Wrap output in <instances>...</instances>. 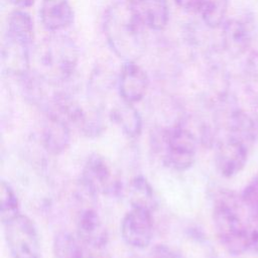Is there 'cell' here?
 Returning <instances> with one entry per match:
<instances>
[{
  "mask_svg": "<svg viewBox=\"0 0 258 258\" xmlns=\"http://www.w3.org/2000/svg\"><path fill=\"white\" fill-rule=\"evenodd\" d=\"M241 198L247 212L251 215L258 216V175L245 186Z\"/></svg>",
  "mask_w": 258,
  "mask_h": 258,
  "instance_id": "7402d4cb",
  "label": "cell"
},
{
  "mask_svg": "<svg viewBox=\"0 0 258 258\" xmlns=\"http://www.w3.org/2000/svg\"><path fill=\"white\" fill-rule=\"evenodd\" d=\"M95 258H111V257H109V256H105V255H101V256H95Z\"/></svg>",
  "mask_w": 258,
  "mask_h": 258,
  "instance_id": "83f0119b",
  "label": "cell"
},
{
  "mask_svg": "<svg viewBox=\"0 0 258 258\" xmlns=\"http://www.w3.org/2000/svg\"><path fill=\"white\" fill-rule=\"evenodd\" d=\"M253 119H254V122H255V125H256V129H257V132H258V112L255 114Z\"/></svg>",
  "mask_w": 258,
  "mask_h": 258,
  "instance_id": "4316f807",
  "label": "cell"
},
{
  "mask_svg": "<svg viewBox=\"0 0 258 258\" xmlns=\"http://www.w3.org/2000/svg\"><path fill=\"white\" fill-rule=\"evenodd\" d=\"M5 34L32 45L34 40V25L31 16L22 10L12 11L7 18Z\"/></svg>",
  "mask_w": 258,
  "mask_h": 258,
  "instance_id": "ac0fdd59",
  "label": "cell"
},
{
  "mask_svg": "<svg viewBox=\"0 0 258 258\" xmlns=\"http://www.w3.org/2000/svg\"><path fill=\"white\" fill-rule=\"evenodd\" d=\"M110 116L113 122H115L128 137L134 138L141 133V116L134 108L133 104L127 103L121 99V102L117 103L111 109Z\"/></svg>",
  "mask_w": 258,
  "mask_h": 258,
  "instance_id": "9a60e30c",
  "label": "cell"
},
{
  "mask_svg": "<svg viewBox=\"0 0 258 258\" xmlns=\"http://www.w3.org/2000/svg\"><path fill=\"white\" fill-rule=\"evenodd\" d=\"M53 254L55 258H95L90 248L78 236L61 231L53 239Z\"/></svg>",
  "mask_w": 258,
  "mask_h": 258,
  "instance_id": "2e32d148",
  "label": "cell"
},
{
  "mask_svg": "<svg viewBox=\"0 0 258 258\" xmlns=\"http://www.w3.org/2000/svg\"><path fill=\"white\" fill-rule=\"evenodd\" d=\"M5 240L13 258H40L39 235L33 221L24 214H18L3 223Z\"/></svg>",
  "mask_w": 258,
  "mask_h": 258,
  "instance_id": "277c9868",
  "label": "cell"
},
{
  "mask_svg": "<svg viewBox=\"0 0 258 258\" xmlns=\"http://www.w3.org/2000/svg\"><path fill=\"white\" fill-rule=\"evenodd\" d=\"M31 44L18 38L4 35L1 49V61L5 72L13 77H24L31 64Z\"/></svg>",
  "mask_w": 258,
  "mask_h": 258,
  "instance_id": "9c48e42d",
  "label": "cell"
},
{
  "mask_svg": "<svg viewBox=\"0 0 258 258\" xmlns=\"http://www.w3.org/2000/svg\"><path fill=\"white\" fill-rule=\"evenodd\" d=\"M82 182L91 196L116 195L120 190L112 165L107 158L97 153L88 157L83 168Z\"/></svg>",
  "mask_w": 258,
  "mask_h": 258,
  "instance_id": "8992f818",
  "label": "cell"
},
{
  "mask_svg": "<svg viewBox=\"0 0 258 258\" xmlns=\"http://www.w3.org/2000/svg\"><path fill=\"white\" fill-rule=\"evenodd\" d=\"M213 223L220 244L229 254L248 251V212L241 196L221 190L215 199Z\"/></svg>",
  "mask_w": 258,
  "mask_h": 258,
  "instance_id": "7a4b0ae2",
  "label": "cell"
},
{
  "mask_svg": "<svg viewBox=\"0 0 258 258\" xmlns=\"http://www.w3.org/2000/svg\"><path fill=\"white\" fill-rule=\"evenodd\" d=\"M248 251L258 254V216L248 213Z\"/></svg>",
  "mask_w": 258,
  "mask_h": 258,
  "instance_id": "603a6c76",
  "label": "cell"
},
{
  "mask_svg": "<svg viewBox=\"0 0 258 258\" xmlns=\"http://www.w3.org/2000/svg\"><path fill=\"white\" fill-rule=\"evenodd\" d=\"M120 232L127 245L136 249L146 248L153 235L152 212L142 208H133L128 211L120 225Z\"/></svg>",
  "mask_w": 258,
  "mask_h": 258,
  "instance_id": "52a82bcc",
  "label": "cell"
},
{
  "mask_svg": "<svg viewBox=\"0 0 258 258\" xmlns=\"http://www.w3.org/2000/svg\"><path fill=\"white\" fill-rule=\"evenodd\" d=\"M164 162L171 168L184 171L192 166L197 154L195 134L183 125H175L163 133Z\"/></svg>",
  "mask_w": 258,
  "mask_h": 258,
  "instance_id": "5b68a950",
  "label": "cell"
},
{
  "mask_svg": "<svg viewBox=\"0 0 258 258\" xmlns=\"http://www.w3.org/2000/svg\"><path fill=\"white\" fill-rule=\"evenodd\" d=\"M33 63L38 78L49 85L69 81L79 63V48L69 36L59 32L44 37L35 47Z\"/></svg>",
  "mask_w": 258,
  "mask_h": 258,
  "instance_id": "3957f363",
  "label": "cell"
},
{
  "mask_svg": "<svg viewBox=\"0 0 258 258\" xmlns=\"http://www.w3.org/2000/svg\"><path fill=\"white\" fill-rule=\"evenodd\" d=\"M117 86L120 98L127 103L135 104L146 95L149 78L136 60H126L120 69Z\"/></svg>",
  "mask_w": 258,
  "mask_h": 258,
  "instance_id": "ba28073f",
  "label": "cell"
},
{
  "mask_svg": "<svg viewBox=\"0 0 258 258\" xmlns=\"http://www.w3.org/2000/svg\"><path fill=\"white\" fill-rule=\"evenodd\" d=\"M228 4L229 0H200L198 12L208 27L217 28L225 22Z\"/></svg>",
  "mask_w": 258,
  "mask_h": 258,
  "instance_id": "d6986e66",
  "label": "cell"
},
{
  "mask_svg": "<svg viewBox=\"0 0 258 258\" xmlns=\"http://www.w3.org/2000/svg\"><path fill=\"white\" fill-rule=\"evenodd\" d=\"M133 4L146 28L161 31L166 27L169 19L167 0H137Z\"/></svg>",
  "mask_w": 258,
  "mask_h": 258,
  "instance_id": "5bb4252c",
  "label": "cell"
},
{
  "mask_svg": "<svg viewBox=\"0 0 258 258\" xmlns=\"http://www.w3.org/2000/svg\"><path fill=\"white\" fill-rule=\"evenodd\" d=\"M71 134L69 124L58 115L49 113L42 129V143L47 151L59 154L70 144Z\"/></svg>",
  "mask_w": 258,
  "mask_h": 258,
  "instance_id": "4fadbf2b",
  "label": "cell"
},
{
  "mask_svg": "<svg viewBox=\"0 0 258 258\" xmlns=\"http://www.w3.org/2000/svg\"><path fill=\"white\" fill-rule=\"evenodd\" d=\"M39 16L43 27L52 33L67 29L75 19L70 0H42Z\"/></svg>",
  "mask_w": 258,
  "mask_h": 258,
  "instance_id": "7c38bea8",
  "label": "cell"
},
{
  "mask_svg": "<svg viewBox=\"0 0 258 258\" xmlns=\"http://www.w3.org/2000/svg\"><path fill=\"white\" fill-rule=\"evenodd\" d=\"M252 35V27L248 21L237 18L229 19L223 24V47L230 56L240 57L250 48Z\"/></svg>",
  "mask_w": 258,
  "mask_h": 258,
  "instance_id": "8fae6325",
  "label": "cell"
},
{
  "mask_svg": "<svg viewBox=\"0 0 258 258\" xmlns=\"http://www.w3.org/2000/svg\"><path fill=\"white\" fill-rule=\"evenodd\" d=\"M77 236L90 249L103 250L109 241L108 231L99 216L93 209L81 211L77 218Z\"/></svg>",
  "mask_w": 258,
  "mask_h": 258,
  "instance_id": "30bf717a",
  "label": "cell"
},
{
  "mask_svg": "<svg viewBox=\"0 0 258 258\" xmlns=\"http://www.w3.org/2000/svg\"><path fill=\"white\" fill-rule=\"evenodd\" d=\"M257 109H258V108H257Z\"/></svg>",
  "mask_w": 258,
  "mask_h": 258,
  "instance_id": "f546056e",
  "label": "cell"
},
{
  "mask_svg": "<svg viewBox=\"0 0 258 258\" xmlns=\"http://www.w3.org/2000/svg\"><path fill=\"white\" fill-rule=\"evenodd\" d=\"M243 81L245 91L258 108V52L248 56L244 67Z\"/></svg>",
  "mask_w": 258,
  "mask_h": 258,
  "instance_id": "44dd1931",
  "label": "cell"
},
{
  "mask_svg": "<svg viewBox=\"0 0 258 258\" xmlns=\"http://www.w3.org/2000/svg\"><path fill=\"white\" fill-rule=\"evenodd\" d=\"M131 207L142 208L152 212L156 206V199L150 182L142 175L133 177L128 186Z\"/></svg>",
  "mask_w": 258,
  "mask_h": 258,
  "instance_id": "e0dca14e",
  "label": "cell"
},
{
  "mask_svg": "<svg viewBox=\"0 0 258 258\" xmlns=\"http://www.w3.org/2000/svg\"><path fill=\"white\" fill-rule=\"evenodd\" d=\"M145 28L134 4L116 1L105 11L103 29L113 52L124 61L137 60L145 48Z\"/></svg>",
  "mask_w": 258,
  "mask_h": 258,
  "instance_id": "6da1fadb",
  "label": "cell"
},
{
  "mask_svg": "<svg viewBox=\"0 0 258 258\" xmlns=\"http://www.w3.org/2000/svg\"><path fill=\"white\" fill-rule=\"evenodd\" d=\"M128 1H130V2H133V3H134V2H135V1H137V0H128Z\"/></svg>",
  "mask_w": 258,
  "mask_h": 258,
  "instance_id": "f1b7e54d",
  "label": "cell"
},
{
  "mask_svg": "<svg viewBox=\"0 0 258 258\" xmlns=\"http://www.w3.org/2000/svg\"><path fill=\"white\" fill-rule=\"evenodd\" d=\"M147 258H181L166 245H155L149 252Z\"/></svg>",
  "mask_w": 258,
  "mask_h": 258,
  "instance_id": "cb8c5ba5",
  "label": "cell"
},
{
  "mask_svg": "<svg viewBox=\"0 0 258 258\" xmlns=\"http://www.w3.org/2000/svg\"><path fill=\"white\" fill-rule=\"evenodd\" d=\"M20 214L19 201L9 182L1 180L0 184V216L2 224Z\"/></svg>",
  "mask_w": 258,
  "mask_h": 258,
  "instance_id": "ffe728a7",
  "label": "cell"
},
{
  "mask_svg": "<svg viewBox=\"0 0 258 258\" xmlns=\"http://www.w3.org/2000/svg\"><path fill=\"white\" fill-rule=\"evenodd\" d=\"M7 1L19 8H28L32 6L35 2V0H7Z\"/></svg>",
  "mask_w": 258,
  "mask_h": 258,
  "instance_id": "484cf974",
  "label": "cell"
},
{
  "mask_svg": "<svg viewBox=\"0 0 258 258\" xmlns=\"http://www.w3.org/2000/svg\"><path fill=\"white\" fill-rule=\"evenodd\" d=\"M200 0H174L175 4L186 12H197L199 10Z\"/></svg>",
  "mask_w": 258,
  "mask_h": 258,
  "instance_id": "d4e9b609",
  "label": "cell"
}]
</instances>
